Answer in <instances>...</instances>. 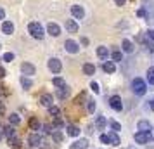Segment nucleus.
I'll use <instances>...</instances> for the list:
<instances>
[{"label":"nucleus","mask_w":154,"mask_h":149,"mask_svg":"<svg viewBox=\"0 0 154 149\" xmlns=\"http://www.w3.org/2000/svg\"><path fill=\"white\" fill-rule=\"evenodd\" d=\"M28 31H29V35L33 36V38H36V40H42L43 36H45L43 26L40 24V23H29L28 24Z\"/></svg>","instance_id":"obj_1"},{"label":"nucleus","mask_w":154,"mask_h":149,"mask_svg":"<svg viewBox=\"0 0 154 149\" xmlns=\"http://www.w3.org/2000/svg\"><path fill=\"white\" fill-rule=\"evenodd\" d=\"M132 90L135 94H137V95H144V94H146V82H144V80L142 78H135L132 82Z\"/></svg>","instance_id":"obj_2"},{"label":"nucleus","mask_w":154,"mask_h":149,"mask_svg":"<svg viewBox=\"0 0 154 149\" xmlns=\"http://www.w3.org/2000/svg\"><path fill=\"white\" fill-rule=\"evenodd\" d=\"M151 141V132H137L135 134V142L137 144H147Z\"/></svg>","instance_id":"obj_3"},{"label":"nucleus","mask_w":154,"mask_h":149,"mask_svg":"<svg viewBox=\"0 0 154 149\" xmlns=\"http://www.w3.org/2000/svg\"><path fill=\"white\" fill-rule=\"evenodd\" d=\"M49 70L52 71V73H59V71L63 70V64H61V61H59V59H56V57L49 59Z\"/></svg>","instance_id":"obj_4"},{"label":"nucleus","mask_w":154,"mask_h":149,"mask_svg":"<svg viewBox=\"0 0 154 149\" xmlns=\"http://www.w3.org/2000/svg\"><path fill=\"white\" fill-rule=\"evenodd\" d=\"M109 104L114 111H121L123 109V104H121V97L119 95H112L111 99H109Z\"/></svg>","instance_id":"obj_5"},{"label":"nucleus","mask_w":154,"mask_h":149,"mask_svg":"<svg viewBox=\"0 0 154 149\" xmlns=\"http://www.w3.org/2000/svg\"><path fill=\"white\" fill-rule=\"evenodd\" d=\"M71 14L75 16V19H83L85 11L82 5H71Z\"/></svg>","instance_id":"obj_6"},{"label":"nucleus","mask_w":154,"mask_h":149,"mask_svg":"<svg viewBox=\"0 0 154 149\" xmlns=\"http://www.w3.org/2000/svg\"><path fill=\"white\" fill-rule=\"evenodd\" d=\"M47 33L52 36H59L61 35V28H59V24H56V23H49L47 24Z\"/></svg>","instance_id":"obj_7"},{"label":"nucleus","mask_w":154,"mask_h":149,"mask_svg":"<svg viewBox=\"0 0 154 149\" xmlns=\"http://www.w3.org/2000/svg\"><path fill=\"white\" fill-rule=\"evenodd\" d=\"M64 47H66V50H68V52H71V54H76L78 50H80V47H78V43L75 42V40H66V43H64Z\"/></svg>","instance_id":"obj_8"},{"label":"nucleus","mask_w":154,"mask_h":149,"mask_svg":"<svg viewBox=\"0 0 154 149\" xmlns=\"http://www.w3.org/2000/svg\"><path fill=\"white\" fill-rule=\"evenodd\" d=\"M21 71H23V75L31 76V75H35V66H33V64H29V63H23Z\"/></svg>","instance_id":"obj_9"},{"label":"nucleus","mask_w":154,"mask_h":149,"mask_svg":"<svg viewBox=\"0 0 154 149\" xmlns=\"http://www.w3.org/2000/svg\"><path fill=\"white\" fill-rule=\"evenodd\" d=\"M28 142H29V146H33V147H36V146H40V144H42V137H40V135L36 134H31L28 137Z\"/></svg>","instance_id":"obj_10"},{"label":"nucleus","mask_w":154,"mask_h":149,"mask_svg":"<svg viewBox=\"0 0 154 149\" xmlns=\"http://www.w3.org/2000/svg\"><path fill=\"white\" fill-rule=\"evenodd\" d=\"M40 104L45 106V107H50L52 106V95H50V94H42V95H40Z\"/></svg>","instance_id":"obj_11"},{"label":"nucleus","mask_w":154,"mask_h":149,"mask_svg":"<svg viewBox=\"0 0 154 149\" xmlns=\"http://www.w3.org/2000/svg\"><path fill=\"white\" fill-rule=\"evenodd\" d=\"M2 33H5V35L14 33V24L11 21H4V24H2Z\"/></svg>","instance_id":"obj_12"},{"label":"nucleus","mask_w":154,"mask_h":149,"mask_svg":"<svg viewBox=\"0 0 154 149\" xmlns=\"http://www.w3.org/2000/svg\"><path fill=\"white\" fill-rule=\"evenodd\" d=\"M102 70H104L107 75H112V73L116 71V66H114V63H111V61H106V63L102 64Z\"/></svg>","instance_id":"obj_13"},{"label":"nucleus","mask_w":154,"mask_h":149,"mask_svg":"<svg viewBox=\"0 0 154 149\" xmlns=\"http://www.w3.org/2000/svg\"><path fill=\"white\" fill-rule=\"evenodd\" d=\"M66 29H68L69 33H76V31H78L76 21H75V19H68V21H66Z\"/></svg>","instance_id":"obj_14"},{"label":"nucleus","mask_w":154,"mask_h":149,"mask_svg":"<svg viewBox=\"0 0 154 149\" xmlns=\"http://www.w3.org/2000/svg\"><path fill=\"white\" fill-rule=\"evenodd\" d=\"M109 135V144L111 146H119L121 144V141H119V137H118V132H111V134H107Z\"/></svg>","instance_id":"obj_15"},{"label":"nucleus","mask_w":154,"mask_h":149,"mask_svg":"<svg viewBox=\"0 0 154 149\" xmlns=\"http://www.w3.org/2000/svg\"><path fill=\"white\" fill-rule=\"evenodd\" d=\"M83 73L87 75V76H92V75L95 73V66H94V64H90V63H85L83 64Z\"/></svg>","instance_id":"obj_16"},{"label":"nucleus","mask_w":154,"mask_h":149,"mask_svg":"<svg viewBox=\"0 0 154 149\" xmlns=\"http://www.w3.org/2000/svg\"><path fill=\"white\" fill-rule=\"evenodd\" d=\"M97 56L100 59H107L109 57V49L107 47H97Z\"/></svg>","instance_id":"obj_17"},{"label":"nucleus","mask_w":154,"mask_h":149,"mask_svg":"<svg viewBox=\"0 0 154 149\" xmlns=\"http://www.w3.org/2000/svg\"><path fill=\"white\" fill-rule=\"evenodd\" d=\"M69 95V88L68 87H61V88H57V97L59 99H66Z\"/></svg>","instance_id":"obj_18"},{"label":"nucleus","mask_w":154,"mask_h":149,"mask_svg":"<svg viewBox=\"0 0 154 149\" xmlns=\"http://www.w3.org/2000/svg\"><path fill=\"white\" fill-rule=\"evenodd\" d=\"M87 146H88V141H87V139H82V141L75 142V144L71 146V149H85Z\"/></svg>","instance_id":"obj_19"},{"label":"nucleus","mask_w":154,"mask_h":149,"mask_svg":"<svg viewBox=\"0 0 154 149\" xmlns=\"http://www.w3.org/2000/svg\"><path fill=\"white\" fill-rule=\"evenodd\" d=\"M68 135H71V137H76V135H80V128L75 127V125H69V127H68Z\"/></svg>","instance_id":"obj_20"},{"label":"nucleus","mask_w":154,"mask_h":149,"mask_svg":"<svg viewBox=\"0 0 154 149\" xmlns=\"http://www.w3.org/2000/svg\"><path fill=\"white\" fill-rule=\"evenodd\" d=\"M139 130L140 132H151V125H149V121H139Z\"/></svg>","instance_id":"obj_21"},{"label":"nucleus","mask_w":154,"mask_h":149,"mask_svg":"<svg viewBox=\"0 0 154 149\" xmlns=\"http://www.w3.org/2000/svg\"><path fill=\"white\" fill-rule=\"evenodd\" d=\"M52 83H54V87H57V88H61V87H66V82H64L61 76H56V78L52 80Z\"/></svg>","instance_id":"obj_22"},{"label":"nucleus","mask_w":154,"mask_h":149,"mask_svg":"<svg viewBox=\"0 0 154 149\" xmlns=\"http://www.w3.org/2000/svg\"><path fill=\"white\" fill-rule=\"evenodd\" d=\"M21 85H23V88H26V90H28V88H31L33 83H31V80H29V78L23 76V78H21Z\"/></svg>","instance_id":"obj_23"},{"label":"nucleus","mask_w":154,"mask_h":149,"mask_svg":"<svg viewBox=\"0 0 154 149\" xmlns=\"http://www.w3.org/2000/svg\"><path fill=\"white\" fill-rule=\"evenodd\" d=\"M123 49H125V52H133V45H132V42L130 40H123Z\"/></svg>","instance_id":"obj_24"},{"label":"nucleus","mask_w":154,"mask_h":149,"mask_svg":"<svg viewBox=\"0 0 154 149\" xmlns=\"http://www.w3.org/2000/svg\"><path fill=\"white\" fill-rule=\"evenodd\" d=\"M95 125H97L99 130H102L106 127V118L104 116H97V121H95Z\"/></svg>","instance_id":"obj_25"},{"label":"nucleus","mask_w":154,"mask_h":149,"mask_svg":"<svg viewBox=\"0 0 154 149\" xmlns=\"http://www.w3.org/2000/svg\"><path fill=\"white\" fill-rule=\"evenodd\" d=\"M19 121H21V118H19V116H17V114H16V113L9 114V123H12V125H17Z\"/></svg>","instance_id":"obj_26"},{"label":"nucleus","mask_w":154,"mask_h":149,"mask_svg":"<svg viewBox=\"0 0 154 149\" xmlns=\"http://www.w3.org/2000/svg\"><path fill=\"white\" fill-rule=\"evenodd\" d=\"M29 127H31V130H38L42 125H40V121L36 120V118H31V120H29Z\"/></svg>","instance_id":"obj_27"},{"label":"nucleus","mask_w":154,"mask_h":149,"mask_svg":"<svg viewBox=\"0 0 154 149\" xmlns=\"http://www.w3.org/2000/svg\"><path fill=\"white\" fill-rule=\"evenodd\" d=\"M147 82H149V83H152V85H154V66H152V68H149V70H147Z\"/></svg>","instance_id":"obj_28"},{"label":"nucleus","mask_w":154,"mask_h":149,"mask_svg":"<svg viewBox=\"0 0 154 149\" xmlns=\"http://www.w3.org/2000/svg\"><path fill=\"white\" fill-rule=\"evenodd\" d=\"M109 125H111L112 132H119V130H121V125H119L116 120H111V121H109Z\"/></svg>","instance_id":"obj_29"},{"label":"nucleus","mask_w":154,"mask_h":149,"mask_svg":"<svg viewBox=\"0 0 154 149\" xmlns=\"http://www.w3.org/2000/svg\"><path fill=\"white\" fill-rule=\"evenodd\" d=\"M4 134L7 135L9 139H11V137H14V135H16V130H14L12 127H5V128H4Z\"/></svg>","instance_id":"obj_30"},{"label":"nucleus","mask_w":154,"mask_h":149,"mask_svg":"<svg viewBox=\"0 0 154 149\" xmlns=\"http://www.w3.org/2000/svg\"><path fill=\"white\" fill-rule=\"evenodd\" d=\"M9 144H12V146H14V147H21V141H19V139H17V137H11V139H9Z\"/></svg>","instance_id":"obj_31"},{"label":"nucleus","mask_w":154,"mask_h":149,"mask_svg":"<svg viewBox=\"0 0 154 149\" xmlns=\"http://www.w3.org/2000/svg\"><path fill=\"white\" fill-rule=\"evenodd\" d=\"M2 59H4L5 63H11V61H14V54H12V52H5V54L2 56Z\"/></svg>","instance_id":"obj_32"},{"label":"nucleus","mask_w":154,"mask_h":149,"mask_svg":"<svg viewBox=\"0 0 154 149\" xmlns=\"http://www.w3.org/2000/svg\"><path fill=\"white\" fill-rule=\"evenodd\" d=\"M111 57H112V61H121V59H123V54H121L119 50H114L111 54Z\"/></svg>","instance_id":"obj_33"},{"label":"nucleus","mask_w":154,"mask_h":149,"mask_svg":"<svg viewBox=\"0 0 154 149\" xmlns=\"http://www.w3.org/2000/svg\"><path fill=\"white\" fill-rule=\"evenodd\" d=\"M49 113H50V116H54V118H56V116H59V107H57V106H50L49 107Z\"/></svg>","instance_id":"obj_34"},{"label":"nucleus","mask_w":154,"mask_h":149,"mask_svg":"<svg viewBox=\"0 0 154 149\" xmlns=\"http://www.w3.org/2000/svg\"><path fill=\"white\" fill-rule=\"evenodd\" d=\"M87 109H88V113H94L95 111V101H88V104H87Z\"/></svg>","instance_id":"obj_35"},{"label":"nucleus","mask_w":154,"mask_h":149,"mask_svg":"<svg viewBox=\"0 0 154 149\" xmlns=\"http://www.w3.org/2000/svg\"><path fill=\"white\" fill-rule=\"evenodd\" d=\"M52 137H54V141H56V142H61V141H63V134H61L59 130H56V132L52 134Z\"/></svg>","instance_id":"obj_36"},{"label":"nucleus","mask_w":154,"mask_h":149,"mask_svg":"<svg viewBox=\"0 0 154 149\" xmlns=\"http://www.w3.org/2000/svg\"><path fill=\"white\" fill-rule=\"evenodd\" d=\"M100 142H102V144H109V135L102 134V135H100Z\"/></svg>","instance_id":"obj_37"},{"label":"nucleus","mask_w":154,"mask_h":149,"mask_svg":"<svg viewBox=\"0 0 154 149\" xmlns=\"http://www.w3.org/2000/svg\"><path fill=\"white\" fill-rule=\"evenodd\" d=\"M90 88L94 90V92H97V94H99V90H100V88H99V83H97V82H92V83H90Z\"/></svg>","instance_id":"obj_38"},{"label":"nucleus","mask_w":154,"mask_h":149,"mask_svg":"<svg viewBox=\"0 0 154 149\" xmlns=\"http://www.w3.org/2000/svg\"><path fill=\"white\" fill-rule=\"evenodd\" d=\"M54 127H63V121L59 120L57 116H56V118H54Z\"/></svg>","instance_id":"obj_39"},{"label":"nucleus","mask_w":154,"mask_h":149,"mask_svg":"<svg viewBox=\"0 0 154 149\" xmlns=\"http://www.w3.org/2000/svg\"><path fill=\"white\" fill-rule=\"evenodd\" d=\"M147 36L151 38V42H154V29H149V31H147Z\"/></svg>","instance_id":"obj_40"},{"label":"nucleus","mask_w":154,"mask_h":149,"mask_svg":"<svg viewBox=\"0 0 154 149\" xmlns=\"http://www.w3.org/2000/svg\"><path fill=\"white\" fill-rule=\"evenodd\" d=\"M2 19H5V11L0 7V21H2Z\"/></svg>","instance_id":"obj_41"},{"label":"nucleus","mask_w":154,"mask_h":149,"mask_svg":"<svg viewBox=\"0 0 154 149\" xmlns=\"http://www.w3.org/2000/svg\"><path fill=\"white\" fill-rule=\"evenodd\" d=\"M114 2H116V5H119V7H121V5H125L126 0H114Z\"/></svg>","instance_id":"obj_42"},{"label":"nucleus","mask_w":154,"mask_h":149,"mask_svg":"<svg viewBox=\"0 0 154 149\" xmlns=\"http://www.w3.org/2000/svg\"><path fill=\"white\" fill-rule=\"evenodd\" d=\"M4 76H5V70L0 66V78H4Z\"/></svg>","instance_id":"obj_43"},{"label":"nucleus","mask_w":154,"mask_h":149,"mask_svg":"<svg viewBox=\"0 0 154 149\" xmlns=\"http://www.w3.org/2000/svg\"><path fill=\"white\" fill-rule=\"evenodd\" d=\"M82 45H88V38H82Z\"/></svg>","instance_id":"obj_44"},{"label":"nucleus","mask_w":154,"mask_h":149,"mask_svg":"<svg viewBox=\"0 0 154 149\" xmlns=\"http://www.w3.org/2000/svg\"><path fill=\"white\" fill-rule=\"evenodd\" d=\"M4 109H5V107H4V104H2V102H0V116L4 114Z\"/></svg>","instance_id":"obj_45"},{"label":"nucleus","mask_w":154,"mask_h":149,"mask_svg":"<svg viewBox=\"0 0 154 149\" xmlns=\"http://www.w3.org/2000/svg\"><path fill=\"white\" fill-rule=\"evenodd\" d=\"M149 107H151V109L154 111V101H151V104H149Z\"/></svg>","instance_id":"obj_46"},{"label":"nucleus","mask_w":154,"mask_h":149,"mask_svg":"<svg viewBox=\"0 0 154 149\" xmlns=\"http://www.w3.org/2000/svg\"><path fill=\"white\" fill-rule=\"evenodd\" d=\"M0 139H2V132H0Z\"/></svg>","instance_id":"obj_47"},{"label":"nucleus","mask_w":154,"mask_h":149,"mask_svg":"<svg viewBox=\"0 0 154 149\" xmlns=\"http://www.w3.org/2000/svg\"><path fill=\"white\" fill-rule=\"evenodd\" d=\"M0 59H2V57H0Z\"/></svg>","instance_id":"obj_48"}]
</instances>
